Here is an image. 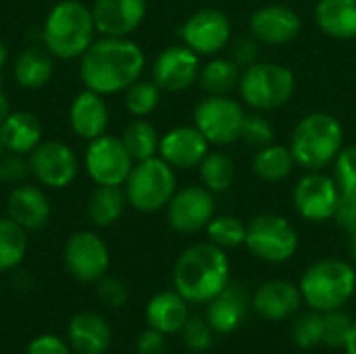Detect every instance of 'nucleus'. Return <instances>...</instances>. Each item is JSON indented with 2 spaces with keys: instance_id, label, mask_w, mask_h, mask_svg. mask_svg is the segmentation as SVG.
Segmentation results:
<instances>
[{
  "instance_id": "8",
  "label": "nucleus",
  "mask_w": 356,
  "mask_h": 354,
  "mask_svg": "<svg viewBox=\"0 0 356 354\" xmlns=\"http://www.w3.org/2000/svg\"><path fill=\"white\" fill-rule=\"evenodd\" d=\"M248 252L265 263H286L298 250V234L294 225L275 213H263L246 223Z\"/></svg>"
},
{
  "instance_id": "37",
  "label": "nucleus",
  "mask_w": 356,
  "mask_h": 354,
  "mask_svg": "<svg viewBox=\"0 0 356 354\" xmlns=\"http://www.w3.org/2000/svg\"><path fill=\"white\" fill-rule=\"evenodd\" d=\"M292 338L302 351H311L323 344V313L311 311L300 315L292 325Z\"/></svg>"
},
{
  "instance_id": "32",
  "label": "nucleus",
  "mask_w": 356,
  "mask_h": 354,
  "mask_svg": "<svg viewBox=\"0 0 356 354\" xmlns=\"http://www.w3.org/2000/svg\"><path fill=\"white\" fill-rule=\"evenodd\" d=\"M200 184L213 194H223L234 186L236 165L229 154L223 150H209V154L198 165Z\"/></svg>"
},
{
  "instance_id": "17",
  "label": "nucleus",
  "mask_w": 356,
  "mask_h": 354,
  "mask_svg": "<svg viewBox=\"0 0 356 354\" xmlns=\"http://www.w3.org/2000/svg\"><path fill=\"white\" fill-rule=\"evenodd\" d=\"M302 31L300 15L286 4H263L248 19V33L254 35L261 44L284 46L294 42Z\"/></svg>"
},
{
  "instance_id": "38",
  "label": "nucleus",
  "mask_w": 356,
  "mask_h": 354,
  "mask_svg": "<svg viewBox=\"0 0 356 354\" xmlns=\"http://www.w3.org/2000/svg\"><path fill=\"white\" fill-rule=\"evenodd\" d=\"M240 140L246 146H250L252 150H259V148H263L275 140V127L263 113H259V111L246 113Z\"/></svg>"
},
{
  "instance_id": "47",
  "label": "nucleus",
  "mask_w": 356,
  "mask_h": 354,
  "mask_svg": "<svg viewBox=\"0 0 356 354\" xmlns=\"http://www.w3.org/2000/svg\"><path fill=\"white\" fill-rule=\"evenodd\" d=\"M138 354H165V334L159 330H144L138 338Z\"/></svg>"
},
{
  "instance_id": "11",
  "label": "nucleus",
  "mask_w": 356,
  "mask_h": 354,
  "mask_svg": "<svg viewBox=\"0 0 356 354\" xmlns=\"http://www.w3.org/2000/svg\"><path fill=\"white\" fill-rule=\"evenodd\" d=\"M232 35V21L219 8H200L192 13L179 27L181 44L207 58L221 54L229 46Z\"/></svg>"
},
{
  "instance_id": "25",
  "label": "nucleus",
  "mask_w": 356,
  "mask_h": 354,
  "mask_svg": "<svg viewBox=\"0 0 356 354\" xmlns=\"http://www.w3.org/2000/svg\"><path fill=\"white\" fill-rule=\"evenodd\" d=\"M69 344L79 354H104L111 346L113 334L108 323L96 313H79L67 330Z\"/></svg>"
},
{
  "instance_id": "30",
  "label": "nucleus",
  "mask_w": 356,
  "mask_h": 354,
  "mask_svg": "<svg viewBox=\"0 0 356 354\" xmlns=\"http://www.w3.org/2000/svg\"><path fill=\"white\" fill-rule=\"evenodd\" d=\"M294 167H296V161H294V154H292L290 146L271 142V144L254 150L252 171L261 182H267V184L284 182V179L290 177Z\"/></svg>"
},
{
  "instance_id": "15",
  "label": "nucleus",
  "mask_w": 356,
  "mask_h": 354,
  "mask_svg": "<svg viewBox=\"0 0 356 354\" xmlns=\"http://www.w3.org/2000/svg\"><path fill=\"white\" fill-rule=\"evenodd\" d=\"M200 65V56L194 50L186 44H173L156 54L150 75L163 92L179 94L198 81Z\"/></svg>"
},
{
  "instance_id": "14",
  "label": "nucleus",
  "mask_w": 356,
  "mask_h": 354,
  "mask_svg": "<svg viewBox=\"0 0 356 354\" xmlns=\"http://www.w3.org/2000/svg\"><path fill=\"white\" fill-rule=\"evenodd\" d=\"M169 225L179 234H198L204 232L211 219L217 215L215 194L200 186L177 188L169 204L165 207Z\"/></svg>"
},
{
  "instance_id": "16",
  "label": "nucleus",
  "mask_w": 356,
  "mask_h": 354,
  "mask_svg": "<svg viewBox=\"0 0 356 354\" xmlns=\"http://www.w3.org/2000/svg\"><path fill=\"white\" fill-rule=\"evenodd\" d=\"M67 271L79 282H98L106 275L111 255L100 236L94 232H75L63 250Z\"/></svg>"
},
{
  "instance_id": "40",
  "label": "nucleus",
  "mask_w": 356,
  "mask_h": 354,
  "mask_svg": "<svg viewBox=\"0 0 356 354\" xmlns=\"http://www.w3.org/2000/svg\"><path fill=\"white\" fill-rule=\"evenodd\" d=\"M334 179L344 196H356V146H344L334 161Z\"/></svg>"
},
{
  "instance_id": "44",
  "label": "nucleus",
  "mask_w": 356,
  "mask_h": 354,
  "mask_svg": "<svg viewBox=\"0 0 356 354\" xmlns=\"http://www.w3.org/2000/svg\"><path fill=\"white\" fill-rule=\"evenodd\" d=\"M98 298L106 305V307H113V309H121L127 298H129V292H127V286L119 280V277H100L98 280Z\"/></svg>"
},
{
  "instance_id": "3",
  "label": "nucleus",
  "mask_w": 356,
  "mask_h": 354,
  "mask_svg": "<svg viewBox=\"0 0 356 354\" xmlns=\"http://www.w3.org/2000/svg\"><path fill=\"white\" fill-rule=\"evenodd\" d=\"M96 33L90 6L79 0H60L44 19L42 44L54 58L73 61L86 54Z\"/></svg>"
},
{
  "instance_id": "21",
  "label": "nucleus",
  "mask_w": 356,
  "mask_h": 354,
  "mask_svg": "<svg viewBox=\"0 0 356 354\" xmlns=\"http://www.w3.org/2000/svg\"><path fill=\"white\" fill-rule=\"evenodd\" d=\"M302 294L298 284L286 280L265 282L252 296L254 311L267 321H284L296 315L302 307Z\"/></svg>"
},
{
  "instance_id": "43",
  "label": "nucleus",
  "mask_w": 356,
  "mask_h": 354,
  "mask_svg": "<svg viewBox=\"0 0 356 354\" xmlns=\"http://www.w3.org/2000/svg\"><path fill=\"white\" fill-rule=\"evenodd\" d=\"M29 173H31L29 159L25 161V154L4 152L0 156V182H4V184L15 188L19 184H25Z\"/></svg>"
},
{
  "instance_id": "52",
  "label": "nucleus",
  "mask_w": 356,
  "mask_h": 354,
  "mask_svg": "<svg viewBox=\"0 0 356 354\" xmlns=\"http://www.w3.org/2000/svg\"><path fill=\"white\" fill-rule=\"evenodd\" d=\"M4 152H6V150H4V146H2V138H0V156H2Z\"/></svg>"
},
{
  "instance_id": "13",
  "label": "nucleus",
  "mask_w": 356,
  "mask_h": 354,
  "mask_svg": "<svg viewBox=\"0 0 356 354\" xmlns=\"http://www.w3.org/2000/svg\"><path fill=\"white\" fill-rule=\"evenodd\" d=\"M340 196L342 192L334 175H325L323 171H307L292 190L296 213L311 223L334 219Z\"/></svg>"
},
{
  "instance_id": "10",
  "label": "nucleus",
  "mask_w": 356,
  "mask_h": 354,
  "mask_svg": "<svg viewBox=\"0 0 356 354\" xmlns=\"http://www.w3.org/2000/svg\"><path fill=\"white\" fill-rule=\"evenodd\" d=\"M136 161L123 146L121 138L102 134L90 140L83 167L96 186H123L134 169Z\"/></svg>"
},
{
  "instance_id": "34",
  "label": "nucleus",
  "mask_w": 356,
  "mask_h": 354,
  "mask_svg": "<svg viewBox=\"0 0 356 354\" xmlns=\"http://www.w3.org/2000/svg\"><path fill=\"white\" fill-rule=\"evenodd\" d=\"M27 230L15 223L10 217L0 219V273L13 271L27 255Z\"/></svg>"
},
{
  "instance_id": "36",
  "label": "nucleus",
  "mask_w": 356,
  "mask_h": 354,
  "mask_svg": "<svg viewBox=\"0 0 356 354\" xmlns=\"http://www.w3.org/2000/svg\"><path fill=\"white\" fill-rule=\"evenodd\" d=\"M204 232L209 242L223 250L238 248L246 242V223L234 215H215Z\"/></svg>"
},
{
  "instance_id": "23",
  "label": "nucleus",
  "mask_w": 356,
  "mask_h": 354,
  "mask_svg": "<svg viewBox=\"0 0 356 354\" xmlns=\"http://www.w3.org/2000/svg\"><path fill=\"white\" fill-rule=\"evenodd\" d=\"M207 321L215 334H234L248 313V292L238 284H227L221 294L207 303Z\"/></svg>"
},
{
  "instance_id": "45",
  "label": "nucleus",
  "mask_w": 356,
  "mask_h": 354,
  "mask_svg": "<svg viewBox=\"0 0 356 354\" xmlns=\"http://www.w3.org/2000/svg\"><path fill=\"white\" fill-rule=\"evenodd\" d=\"M334 221L348 234L355 236L356 234V196H340Z\"/></svg>"
},
{
  "instance_id": "19",
  "label": "nucleus",
  "mask_w": 356,
  "mask_h": 354,
  "mask_svg": "<svg viewBox=\"0 0 356 354\" xmlns=\"http://www.w3.org/2000/svg\"><path fill=\"white\" fill-rule=\"evenodd\" d=\"M211 144L196 125H177L161 136L159 156L173 169H198Z\"/></svg>"
},
{
  "instance_id": "46",
  "label": "nucleus",
  "mask_w": 356,
  "mask_h": 354,
  "mask_svg": "<svg viewBox=\"0 0 356 354\" xmlns=\"http://www.w3.org/2000/svg\"><path fill=\"white\" fill-rule=\"evenodd\" d=\"M25 354H71V351L58 336L44 334V336L31 340Z\"/></svg>"
},
{
  "instance_id": "29",
  "label": "nucleus",
  "mask_w": 356,
  "mask_h": 354,
  "mask_svg": "<svg viewBox=\"0 0 356 354\" xmlns=\"http://www.w3.org/2000/svg\"><path fill=\"white\" fill-rule=\"evenodd\" d=\"M242 69L229 56H209L207 63L200 65L198 86L207 96H227L232 90L240 86Z\"/></svg>"
},
{
  "instance_id": "4",
  "label": "nucleus",
  "mask_w": 356,
  "mask_h": 354,
  "mask_svg": "<svg viewBox=\"0 0 356 354\" xmlns=\"http://www.w3.org/2000/svg\"><path fill=\"white\" fill-rule=\"evenodd\" d=\"M344 148V127L340 119L317 111L305 115L292 129L290 150L296 167L305 171H321L332 165Z\"/></svg>"
},
{
  "instance_id": "42",
  "label": "nucleus",
  "mask_w": 356,
  "mask_h": 354,
  "mask_svg": "<svg viewBox=\"0 0 356 354\" xmlns=\"http://www.w3.org/2000/svg\"><path fill=\"white\" fill-rule=\"evenodd\" d=\"M259 54H261V42L250 35V33H244V35H236L232 38L229 42V58L244 71L246 67L259 63Z\"/></svg>"
},
{
  "instance_id": "26",
  "label": "nucleus",
  "mask_w": 356,
  "mask_h": 354,
  "mask_svg": "<svg viewBox=\"0 0 356 354\" xmlns=\"http://www.w3.org/2000/svg\"><path fill=\"white\" fill-rule=\"evenodd\" d=\"M0 138L6 152L29 154L42 142V125L38 117L27 111H10L0 123Z\"/></svg>"
},
{
  "instance_id": "20",
  "label": "nucleus",
  "mask_w": 356,
  "mask_h": 354,
  "mask_svg": "<svg viewBox=\"0 0 356 354\" xmlns=\"http://www.w3.org/2000/svg\"><path fill=\"white\" fill-rule=\"evenodd\" d=\"M50 200L40 186L19 184L8 192L6 198V217L19 223L27 232L42 230L50 221Z\"/></svg>"
},
{
  "instance_id": "5",
  "label": "nucleus",
  "mask_w": 356,
  "mask_h": 354,
  "mask_svg": "<svg viewBox=\"0 0 356 354\" xmlns=\"http://www.w3.org/2000/svg\"><path fill=\"white\" fill-rule=\"evenodd\" d=\"M298 288L311 311H338L355 296L356 269L340 259H321L302 273Z\"/></svg>"
},
{
  "instance_id": "31",
  "label": "nucleus",
  "mask_w": 356,
  "mask_h": 354,
  "mask_svg": "<svg viewBox=\"0 0 356 354\" xmlns=\"http://www.w3.org/2000/svg\"><path fill=\"white\" fill-rule=\"evenodd\" d=\"M127 207L123 186H96L88 200V217L96 227H108L121 219Z\"/></svg>"
},
{
  "instance_id": "12",
  "label": "nucleus",
  "mask_w": 356,
  "mask_h": 354,
  "mask_svg": "<svg viewBox=\"0 0 356 354\" xmlns=\"http://www.w3.org/2000/svg\"><path fill=\"white\" fill-rule=\"evenodd\" d=\"M29 169L40 186L60 190L75 182L79 173V159L69 144L60 140H46L29 152Z\"/></svg>"
},
{
  "instance_id": "6",
  "label": "nucleus",
  "mask_w": 356,
  "mask_h": 354,
  "mask_svg": "<svg viewBox=\"0 0 356 354\" xmlns=\"http://www.w3.org/2000/svg\"><path fill=\"white\" fill-rule=\"evenodd\" d=\"M238 90L242 102L252 111H277L292 100L296 92V75L286 65L259 61L242 71Z\"/></svg>"
},
{
  "instance_id": "41",
  "label": "nucleus",
  "mask_w": 356,
  "mask_h": 354,
  "mask_svg": "<svg viewBox=\"0 0 356 354\" xmlns=\"http://www.w3.org/2000/svg\"><path fill=\"white\" fill-rule=\"evenodd\" d=\"M179 334H181V340H184L186 348L192 351V353H204V351H209L213 346V340H215L213 328L202 317H190L186 321V325L181 328Z\"/></svg>"
},
{
  "instance_id": "9",
  "label": "nucleus",
  "mask_w": 356,
  "mask_h": 354,
  "mask_svg": "<svg viewBox=\"0 0 356 354\" xmlns=\"http://www.w3.org/2000/svg\"><path fill=\"white\" fill-rule=\"evenodd\" d=\"M192 119L211 146H229L240 140L246 111L229 96H207L194 106Z\"/></svg>"
},
{
  "instance_id": "1",
  "label": "nucleus",
  "mask_w": 356,
  "mask_h": 354,
  "mask_svg": "<svg viewBox=\"0 0 356 354\" xmlns=\"http://www.w3.org/2000/svg\"><path fill=\"white\" fill-rule=\"evenodd\" d=\"M144 50L129 38H98L81 56L79 75L88 90L102 96L125 92L144 73Z\"/></svg>"
},
{
  "instance_id": "24",
  "label": "nucleus",
  "mask_w": 356,
  "mask_h": 354,
  "mask_svg": "<svg viewBox=\"0 0 356 354\" xmlns=\"http://www.w3.org/2000/svg\"><path fill=\"white\" fill-rule=\"evenodd\" d=\"M188 319V300L177 290H165L154 294L146 307L148 328L159 330L165 336L179 334Z\"/></svg>"
},
{
  "instance_id": "48",
  "label": "nucleus",
  "mask_w": 356,
  "mask_h": 354,
  "mask_svg": "<svg viewBox=\"0 0 356 354\" xmlns=\"http://www.w3.org/2000/svg\"><path fill=\"white\" fill-rule=\"evenodd\" d=\"M8 113H10V106H8V98H6V94L2 92V86H0V123L8 117Z\"/></svg>"
},
{
  "instance_id": "51",
  "label": "nucleus",
  "mask_w": 356,
  "mask_h": 354,
  "mask_svg": "<svg viewBox=\"0 0 356 354\" xmlns=\"http://www.w3.org/2000/svg\"><path fill=\"white\" fill-rule=\"evenodd\" d=\"M350 257L355 259L356 263V234L355 236H350Z\"/></svg>"
},
{
  "instance_id": "50",
  "label": "nucleus",
  "mask_w": 356,
  "mask_h": 354,
  "mask_svg": "<svg viewBox=\"0 0 356 354\" xmlns=\"http://www.w3.org/2000/svg\"><path fill=\"white\" fill-rule=\"evenodd\" d=\"M6 61H8V50H6V46L0 42V81H2V69H4Z\"/></svg>"
},
{
  "instance_id": "33",
  "label": "nucleus",
  "mask_w": 356,
  "mask_h": 354,
  "mask_svg": "<svg viewBox=\"0 0 356 354\" xmlns=\"http://www.w3.org/2000/svg\"><path fill=\"white\" fill-rule=\"evenodd\" d=\"M119 138L136 163L159 156L161 136H159L156 127L146 119H134L131 123H127V127L123 129V134Z\"/></svg>"
},
{
  "instance_id": "27",
  "label": "nucleus",
  "mask_w": 356,
  "mask_h": 354,
  "mask_svg": "<svg viewBox=\"0 0 356 354\" xmlns=\"http://www.w3.org/2000/svg\"><path fill=\"white\" fill-rule=\"evenodd\" d=\"M313 17L317 27L334 40L356 38V0H319Z\"/></svg>"
},
{
  "instance_id": "39",
  "label": "nucleus",
  "mask_w": 356,
  "mask_h": 354,
  "mask_svg": "<svg viewBox=\"0 0 356 354\" xmlns=\"http://www.w3.org/2000/svg\"><path fill=\"white\" fill-rule=\"evenodd\" d=\"M355 321L342 309L323 313V344L327 348H344Z\"/></svg>"
},
{
  "instance_id": "22",
  "label": "nucleus",
  "mask_w": 356,
  "mask_h": 354,
  "mask_svg": "<svg viewBox=\"0 0 356 354\" xmlns=\"http://www.w3.org/2000/svg\"><path fill=\"white\" fill-rule=\"evenodd\" d=\"M69 123H71V129L88 142L106 134L108 106L104 102V96L88 90V88L83 92H79L71 102Z\"/></svg>"
},
{
  "instance_id": "2",
  "label": "nucleus",
  "mask_w": 356,
  "mask_h": 354,
  "mask_svg": "<svg viewBox=\"0 0 356 354\" xmlns=\"http://www.w3.org/2000/svg\"><path fill=\"white\" fill-rule=\"evenodd\" d=\"M229 284L227 252L213 242H198L188 246L175 261L173 286L194 305L211 303Z\"/></svg>"
},
{
  "instance_id": "28",
  "label": "nucleus",
  "mask_w": 356,
  "mask_h": 354,
  "mask_svg": "<svg viewBox=\"0 0 356 354\" xmlns=\"http://www.w3.org/2000/svg\"><path fill=\"white\" fill-rule=\"evenodd\" d=\"M54 73V56L42 46H27L15 58L13 75L17 83L25 90L44 88Z\"/></svg>"
},
{
  "instance_id": "18",
  "label": "nucleus",
  "mask_w": 356,
  "mask_h": 354,
  "mask_svg": "<svg viewBox=\"0 0 356 354\" xmlns=\"http://www.w3.org/2000/svg\"><path fill=\"white\" fill-rule=\"evenodd\" d=\"M90 8L96 31L106 38L131 35L146 17V0H94Z\"/></svg>"
},
{
  "instance_id": "49",
  "label": "nucleus",
  "mask_w": 356,
  "mask_h": 354,
  "mask_svg": "<svg viewBox=\"0 0 356 354\" xmlns=\"http://www.w3.org/2000/svg\"><path fill=\"white\" fill-rule=\"evenodd\" d=\"M344 351H346V354H356V321L355 325H353V332L348 336V342H346Z\"/></svg>"
},
{
  "instance_id": "7",
  "label": "nucleus",
  "mask_w": 356,
  "mask_h": 354,
  "mask_svg": "<svg viewBox=\"0 0 356 354\" xmlns=\"http://www.w3.org/2000/svg\"><path fill=\"white\" fill-rule=\"evenodd\" d=\"M127 204L140 213L163 211L177 192L175 169L161 156L138 161L123 184Z\"/></svg>"
},
{
  "instance_id": "35",
  "label": "nucleus",
  "mask_w": 356,
  "mask_h": 354,
  "mask_svg": "<svg viewBox=\"0 0 356 354\" xmlns=\"http://www.w3.org/2000/svg\"><path fill=\"white\" fill-rule=\"evenodd\" d=\"M161 94L163 90L152 81V79H138L125 90V108L131 117L144 119L156 111L161 104Z\"/></svg>"
}]
</instances>
